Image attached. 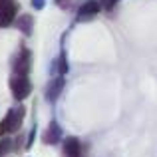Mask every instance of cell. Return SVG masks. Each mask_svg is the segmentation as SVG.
Instances as JSON below:
<instances>
[{"label":"cell","mask_w":157,"mask_h":157,"mask_svg":"<svg viewBox=\"0 0 157 157\" xmlns=\"http://www.w3.org/2000/svg\"><path fill=\"white\" fill-rule=\"evenodd\" d=\"M100 10H104V6H101L100 0H86V2L80 6V10H78L76 20L78 22H88V20H92L94 16H98Z\"/></svg>","instance_id":"obj_5"},{"label":"cell","mask_w":157,"mask_h":157,"mask_svg":"<svg viewBox=\"0 0 157 157\" xmlns=\"http://www.w3.org/2000/svg\"><path fill=\"white\" fill-rule=\"evenodd\" d=\"M8 84H10L12 98H14L16 101H24L32 94V84H30V80H28V76H16V74H12Z\"/></svg>","instance_id":"obj_3"},{"label":"cell","mask_w":157,"mask_h":157,"mask_svg":"<svg viewBox=\"0 0 157 157\" xmlns=\"http://www.w3.org/2000/svg\"><path fill=\"white\" fill-rule=\"evenodd\" d=\"M64 86H66L64 76L52 78V80L48 82V86H46V94H44L46 101H50V104H56V100L60 98V94H62V90H64Z\"/></svg>","instance_id":"obj_6"},{"label":"cell","mask_w":157,"mask_h":157,"mask_svg":"<svg viewBox=\"0 0 157 157\" xmlns=\"http://www.w3.org/2000/svg\"><path fill=\"white\" fill-rule=\"evenodd\" d=\"M16 18H18V4H14V6H10V8L0 12V28L12 26V24L16 22Z\"/></svg>","instance_id":"obj_9"},{"label":"cell","mask_w":157,"mask_h":157,"mask_svg":"<svg viewBox=\"0 0 157 157\" xmlns=\"http://www.w3.org/2000/svg\"><path fill=\"white\" fill-rule=\"evenodd\" d=\"M68 70H70V66H68V56H66V50L62 48L60 58H58V76H66V74H68Z\"/></svg>","instance_id":"obj_10"},{"label":"cell","mask_w":157,"mask_h":157,"mask_svg":"<svg viewBox=\"0 0 157 157\" xmlns=\"http://www.w3.org/2000/svg\"><path fill=\"white\" fill-rule=\"evenodd\" d=\"M100 2H101V6H104V10H111L119 0H100Z\"/></svg>","instance_id":"obj_14"},{"label":"cell","mask_w":157,"mask_h":157,"mask_svg":"<svg viewBox=\"0 0 157 157\" xmlns=\"http://www.w3.org/2000/svg\"><path fill=\"white\" fill-rule=\"evenodd\" d=\"M24 115H26V107H24L22 104L10 107L8 113L4 115V119L0 121V137H6L8 133H16V131H20L22 121H24Z\"/></svg>","instance_id":"obj_1"},{"label":"cell","mask_w":157,"mask_h":157,"mask_svg":"<svg viewBox=\"0 0 157 157\" xmlns=\"http://www.w3.org/2000/svg\"><path fill=\"white\" fill-rule=\"evenodd\" d=\"M62 157H86V147L76 135H70L62 141Z\"/></svg>","instance_id":"obj_4"},{"label":"cell","mask_w":157,"mask_h":157,"mask_svg":"<svg viewBox=\"0 0 157 157\" xmlns=\"http://www.w3.org/2000/svg\"><path fill=\"white\" fill-rule=\"evenodd\" d=\"M14 141H12L10 137H2L0 139V157H6V153H10L12 149H14Z\"/></svg>","instance_id":"obj_11"},{"label":"cell","mask_w":157,"mask_h":157,"mask_svg":"<svg viewBox=\"0 0 157 157\" xmlns=\"http://www.w3.org/2000/svg\"><path fill=\"white\" fill-rule=\"evenodd\" d=\"M30 4H32L34 10H42V8L46 6V0H30Z\"/></svg>","instance_id":"obj_15"},{"label":"cell","mask_w":157,"mask_h":157,"mask_svg":"<svg viewBox=\"0 0 157 157\" xmlns=\"http://www.w3.org/2000/svg\"><path fill=\"white\" fill-rule=\"evenodd\" d=\"M36 129H38V125H36V121L32 123V129L28 131V137H26V149H32V145H34V139H36Z\"/></svg>","instance_id":"obj_12"},{"label":"cell","mask_w":157,"mask_h":157,"mask_svg":"<svg viewBox=\"0 0 157 157\" xmlns=\"http://www.w3.org/2000/svg\"><path fill=\"white\" fill-rule=\"evenodd\" d=\"M14 4H16V0H0V12L10 8V6H14Z\"/></svg>","instance_id":"obj_16"},{"label":"cell","mask_w":157,"mask_h":157,"mask_svg":"<svg viewBox=\"0 0 157 157\" xmlns=\"http://www.w3.org/2000/svg\"><path fill=\"white\" fill-rule=\"evenodd\" d=\"M42 141L46 143V145H56V143L62 141V127H60V123H58L56 119H50L46 131H44Z\"/></svg>","instance_id":"obj_7"},{"label":"cell","mask_w":157,"mask_h":157,"mask_svg":"<svg viewBox=\"0 0 157 157\" xmlns=\"http://www.w3.org/2000/svg\"><path fill=\"white\" fill-rule=\"evenodd\" d=\"M14 26L18 28L24 36H32V30H34V16L28 14V12H24V14H20L18 18H16Z\"/></svg>","instance_id":"obj_8"},{"label":"cell","mask_w":157,"mask_h":157,"mask_svg":"<svg viewBox=\"0 0 157 157\" xmlns=\"http://www.w3.org/2000/svg\"><path fill=\"white\" fill-rule=\"evenodd\" d=\"M32 68V52L26 44H20V50L14 56V62H12V74L16 76H28Z\"/></svg>","instance_id":"obj_2"},{"label":"cell","mask_w":157,"mask_h":157,"mask_svg":"<svg viewBox=\"0 0 157 157\" xmlns=\"http://www.w3.org/2000/svg\"><path fill=\"white\" fill-rule=\"evenodd\" d=\"M56 2L58 8H62V10H68V8H72V2L74 0H54Z\"/></svg>","instance_id":"obj_13"}]
</instances>
